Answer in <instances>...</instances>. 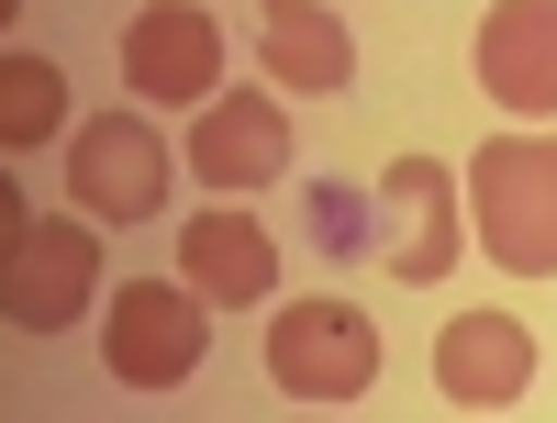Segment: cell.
<instances>
[{
  "label": "cell",
  "instance_id": "cell-6",
  "mask_svg": "<svg viewBox=\"0 0 557 423\" xmlns=\"http://www.w3.org/2000/svg\"><path fill=\"white\" fill-rule=\"evenodd\" d=\"M190 167H201V190H268V178H290V112H278L268 89H223V101H201Z\"/></svg>",
  "mask_w": 557,
  "mask_h": 423
},
{
  "label": "cell",
  "instance_id": "cell-11",
  "mask_svg": "<svg viewBox=\"0 0 557 423\" xmlns=\"http://www.w3.org/2000/svg\"><path fill=\"white\" fill-rule=\"evenodd\" d=\"M178 278H190L201 301H268L278 290V234L257 212H201L178 234Z\"/></svg>",
  "mask_w": 557,
  "mask_h": 423
},
{
  "label": "cell",
  "instance_id": "cell-9",
  "mask_svg": "<svg viewBox=\"0 0 557 423\" xmlns=\"http://www.w3.org/2000/svg\"><path fill=\"white\" fill-rule=\"evenodd\" d=\"M123 78H134V101H201L223 78V23L212 12H134L123 23Z\"/></svg>",
  "mask_w": 557,
  "mask_h": 423
},
{
  "label": "cell",
  "instance_id": "cell-13",
  "mask_svg": "<svg viewBox=\"0 0 557 423\" xmlns=\"http://www.w3.org/2000/svg\"><path fill=\"white\" fill-rule=\"evenodd\" d=\"M57 123H67V78L45 67V57H12V67H0V146L34 157Z\"/></svg>",
  "mask_w": 557,
  "mask_h": 423
},
{
  "label": "cell",
  "instance_id": "cell-1",
  "mask_svg": "<svg viewBox=\"0 0 557 423\" xmlns=\"http://www.w3.org/2000/svg\"><path fill=\"white\" fill-rule=\"evenodd\" d=\"M469 223L491 268L557 278V134H491L469 157Z\"/></svg>",
  "mask_w": 557,
  "mask_h": 423
},
{
  "label": "cell",
  "instance_id": "cell-7",
  "mask_svg": "<svg viewBox=\"0 0 557 423\" xmlns=\"http://www.w3.org/2000/svg\"><path fill=\"white\" fill-rule=\"evenodd\" d=\"M368 223H391V268L424 290V278H446L457 268V178L435 167V157H401V167H380V201H368Z\"/></svg>",
  "mask_w": 557,
  "mask_h": 423
},
{
  "label": "cell",
  "instance_id": "cell-2",
  "mask_svg": "<svg viewBox=\"0 0 557 423\" xmlns=\"http://www.w3.org/2000/svg\"><path fill=\"white\" fill-rule=\"evenodd\" d=\"M268 380L290 401H357L380 390V323L357 301H290L268 323Z\"/></svg>",
  "mask_w": 557,
  "mask_h": 423
},
{
  "label": "cell",
  "instance_id": "cell-12",
  "mask_svg": "<svg viewBox=\"0 0 557 423\" xmlns=\"http://www.w3.org/2000/svg\"><path fill=\"white\" fill-rule=\"evenodd\" d=\"M257 57H268V78H290V89H346L357 78L346 12H323V0H278V12H257Z\"/></svg>",
  "mask_w": 557,
  "mask_h": 423
},
{
  "label": "cell",
  "instance_id": "cell-3",
  "mask_svg": "<svg viewBox=\"0 0 557 423\" xmlns=\"http://www.w3.org/2000/svg\"><path fill=\"white\" fill-rule=\"evenodd\" d=\"M201 290L190 278H134V290H112V323H101V368L123 390H178L201 368Z\"/></svg>",
  "mask_w": 557,
  "mask_h": 423
},
{
  "label": "cell",
  "instance_id": "cell-8",
  "mask_svg": "<svg viewBox=\"0 0 557 423\" xmlns=\"http://www.w3.org/2000/svg\"><path fill=\"white\" fill-rule=\"evenodd\" d=\"M435 390L457 412H502V401H524L535 390V335L513 312H457L446 335H435Z\"/></svg>",
  "mask_w": 557,
  "mask_h": 423
},
{
  "label": "cell",
  "instance_id": "cell-4",
  "mask_svg": "<svg viewBox=\"0 0 557 423\" xmlns=\"http://www.w3.org/2000/svg\"><path fill=\"white\" fill-rule=\"evenodd\" d=\"M101 290V246H89L78 223H34L12 201V278H0V312H12V335H67Z\"/></svg>",
  "mask_w": 557,
  "mask_h": 423
},
{
  "label": "cell",
  "instance_id": "cell-5",
  "mask_svg": "<svg viewBox=\"0 0 557 423\" xmlns=\"http://www.w3.org/2000/svg\"><path fill=\"white\" fill-rule=\"evenodd\" d=\"M168 146H157V123L146 112H101V123H78L67 134V190L78 212H112V223H146L168 201Z\"/></svg>",
  "mask_w": 557,
  "mask_h": 423
},
{
  "label": "cell",
  "instance_id": "cell-10",
  "mask_svg": "<svg viewBox=\"0 0 557 423\" xmlns=\"http://www.w3.org/2000/svg\"><path fill=\"white\" fill-rule=\"evenodd\" d=\"M480 89L502 112H557V0L480 12Z\"/></svg>",
  "mask_w": 557,
  "mask_h": 423
}]
</instances>
